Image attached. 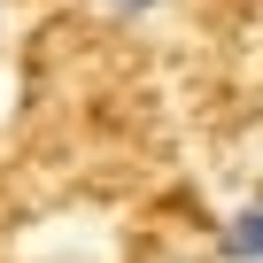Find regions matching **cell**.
I'll use <instances>...</instances> for the list:
<instances>
[{
    "label": "cell",
    "instance_id": "cell-1",
    "mask_svg": "<svg viewBox=\"0 0 263 263\" xmlns=\"http://www.w3.org/2000/svg\"><path fill=\"white\" fill-rule=\"evenodd\" d=\"M224 263H263V201H248V209H232L224 217Z\"/></svg>",
    "mask_w": 263,
    "mask_h": 263
},
{
    "label": "cell",
    "instance_id": "cell-2",
    "mask_svg": "<svg viewBox=\"0 0 263 263\" xmlns=\"http://www.w3.org/2000/svg\"><path fill=\"white\" fill-rule=\"evenodd\" d=\"M171 8V0H101V16H116V24H155Z\"/></svg>",
    "mask_w": 263,
    "mask_h": 263
}]
</instances>
